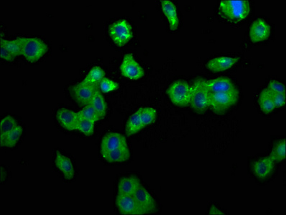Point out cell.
I'll return each mask as SVG.
<instances>
[{
  "label": "cell",
  "instance_id": "e0dca14e",
  "mask_svg": "<svg viewBox=\"0 0 286 215\" xmlns=\"http://www.w3.org/2000/svg\"><path fill=\"white\" fill-rule=\"evenodd\" d=\"M55 165L58 169L63 174L65 178L72 179L74 177V169L73 164L69 158L62 155L59 152H57L55 157Z\"/></svg>",
  "mask_w": 286,
  "mask_h": 215
},
{
  "label": "cell",
  "instance_id": "3957f363",
  "mask_svg": "<svg viewBox=\"0 0 286 215\" xmlns=\"http://www.w3.org/2000/svg\"><path fill=\"white\" fill-rule=\"evenodd\" d=\"M206 84L207 82L204 80L199 79L192 86L190 104L194 111L199 114L204 113L210 106L209 91Z\"/></svg>",
  "mask_w": 286,
  "mask_h": 215
},
{
  "label": "cell",
  "instance_id": "cb8c5ba5",
  "mask_svg": "<svg viewBox=\"0 0 286 215\" xmlns=\"http://www.w3.org/2000/svg\"><path fill=\"white\" fill-rule=\"evenodd\" d=\"M23 40L24 37H19L14 40H1V45L7 49L14 56H19L22 55Z\"/></svg>",
  "mask_w": 286,
  "mask_h": 215
},
{
  "label": "cell",
  "instance_id": "30bf717a",
  "mask_svg": "<svg viewBox=\"0 0 286 215\" xmlns=\"http://www.w3.org/2000/svg\"><path fill=\"white\" fill-rule=\"evenodd\" d=\"M117 206L122 214L143 215L133 195L119 194L117 197Z\"/></svg>",
  "mask_w": 286,
  "mask_h": 215
},
{
  "label": "cell",
  "instance_id": "1f68e13d",
  "mask_svg": "<svg viewBox=\"0 0 286 215\" xmlns=\"http://www.w3.org/2000/svg\"><path fill=\"white\" fill-rule=\"evenodd\" d=\"M99 86H100L101 91L104 92H111L118 88V84L112 80L103 78L99 83Z\"/></svg>",
  "mask_w": 286,
  "mask_h": 215
},
{
  "label": "cell",
  "instance_id": "6da1fadb",
  "mask_svg": "<svg viewBox=\"0 0 286 215\" xmlns=\"http://www.w3.org/2000/svg\"><path fill=\"white\" fill-rule=\"evenodd\" d=\"M209 102L210 107L217 114H222L233 107L238 99V91L236 88L229 91H220L210 93Z\"/></svg>",
  "mask_w": 286,
  "mask_h": 215
},
{
  "label": "cell",
  "instance_id": "7a4b0ae2",
  "mask_svg": "<svg viewBox=\"0 0 286 215\" xmlns=\"http://www.w3.org/2000/svg\"><path fill=\"white\" fill-rule=\"evenodd\" d=\"M248 1H222L220 5V12L229 20L239 22L248 17L250 13Z\"/></svg>",
  "mask_w": 286,
  "mask_h": 215
},
{
  "label": "cell",
  "instance_id": "8992f818",
  "mask_svg": "<svg viewBox=\"0 0 286 215\" xmlns=\"http://www.w3.org/2000/svg\"><path fill=\"white\" fill-rule=\"evenodd\" d=\"M111 37L119 46H123L132 37L131 26L126 20L114 22L109 28Z\"/></svg>",
  "mask_w": 286,
  "mask_h": 215
},
{
  "label": "cell",
  "instance_id": "ffe728a7",
  "mask_svg": "<svg viewBox=\"0 0 286 215\" xmlns=\"http://www.w3.org/2000/svg\"><path fill=\"white\" fill-rule=\"evenodd\" d=\"M206 86L209 92L210 93L220 91H229L235 88L233 83L226 78H219L212 81H207Z\"/></svg>",
  "mask_w": 286,
  "mask_h": 215
},
{
  "label": "cell",
  "instance_id": "5b68a950",
  "mask_svg": "<svg viewBox=\"0 0 286 215\" xmlns=\"http://www.w3.org/2000/svg\"><path fill=\"white\" fill-rule=\"evenodd\" d=\"M167 94L173 104L179 107H187L191 104L192 87L184 81H177L171 85Z\"/></svg>",
  "mask_w": 286,
  "mask_h": 215
},
{
  "label": "cell",
  "instance_id": "277c9868",
  "mask_svg": "<svg viewBox=\"0 0 286 215\" xmlns=\"http://www.w3.org/2000/svg\"><path fill=\"white\" fill-rule=\"evenodd\" d=\"M48 45L37 37H24L22 53L32 63L37 61L48 51Z\"/></svg>",
  "mask_w": 286,
  "mask_h": 215
},
{
  "label": "cell",
  "instance_id": "44dd1931",
  "mask_svg": "<svg viewBox=\"0 0 286 215\" xmlns=\"http://www.w3.org/2000/svg\"><path fill=\"white\" fill-rule=\"evenodd\" d=\"M101 156L104 159L109 162H122V161H127L130 158V154L128 147H125L101 153Z\"/></svg>",
  "mask_w": 286,
  "mask_h": 215
},
{
  "label": "cell",
  "instance_id": "d4e9b609",
  "mask_svg": "<svg viewBox=\"0 0 286 215\" xmlns=\"http://www.w3.org/2000/svg\"><path fill=\"white\" fill-rule=\"evenodd\" d=\"M89 105H91V107L94 108L96 113L99 114L101 119H102V118L105 116L107 106H106L104 97H103L99 91H96V94H94V97H93L92 100H91Z\"/></svg>",
  "mask_w": 286,
  "mask_h": 215
},
{
  "label": "cell",
  "instance_id": "d590c367",
  "mask_svg": "<svg viewBox=\"0 0 286 215\" xmlns=\"http://www.w3.org/2000/svg\"><path fill=\"white\" fill-rule=\"evenodd\" d=\"M223 214L224 213H222V212H221L220 210L217 208V207L214 206V205H212V206L211 207L210 211H209V215H223Z\"/></svg>",
  "mask_w": 286,
  "mask_h": 215
},
{
  "label": "cell",
  "instance_id": "d6a6232c",
  "mask_svg": "<svg viewBox=\"0 0 286 215\" xmlns=\"http://www.w3.org/2000/svg\"><path fill=\"white\" fill-rule=\"evenodd\" d=\"M268 89L273 94H285V86L279 81H270Z\"/></svg>",
  "mask_w": 286,
  "mask_h": 215
},
{
  "label": "cell",
  "instance_id": "4dcf8cb0",
  "mask_svg": "<svg viewBox=\"0 0 286 215\" xmlns=\"http://www.w3.org/2000/svg\"><path fill=\"white\" fill-rule=\"evenodd\" d=\"M17 123L15 119L11 116H6L3 118L0 125L1 134H6L17 126Z\"/></svg>",
  "mask_w": 286,
  "mask_h": 215
},
{
  "label": "cell",
  "instance_id": "603a6c76",
  "mask_svg": "<svg viewBox=\"0 0 286 215\" xmlns=\"http://www.w3.org/2000/svg\"><path fill=\"white\" fill-rule=\"evenodd\" d=\"M145 128L143 125V120L140 116V112L137 110L136 113L133 114L127 125V133L129 136L135 134L137 132L141 131L143 128Z\"/></svg>",
  "mask_w": 286,
  "mask_h": 215
},
{
  "label": "cell",
  "instance_id": "d6986e66",
  "mask_svg": "<svg viewBox=\"0 0 286 215\" xmlns=\"http://www.w3.org/2000/svg\"><path fill=\"white\" fill-rule=\"evenodd\" d=\"M23 128L17 125L14 129L6 134H1V145L4 147L12 148L17 144L22 136Z\"/></svg>",
  "mask_w": 286,
  "mask_h": 215
},
{
  "label": "cell",
  "instance_id": "52a82bcc",
  "mask_svg": "<svg viewBox=\"0 0 286 215\" xmlns=\"http://www.w3.org/2000/svg\"><path fill=\"white\" fill-rule=\"evenodd\" d=\"M97 91L98 86L96 84H89L84 81L72 88L73 97L81 105H89Z\"/></svg>",
  "mask_w": 286,
  "mask_h": 215
},
{
  "label": "cell",
  "instance_id": "4316f807",
  "mask_svg": "<svg viewBox=\"0 0 286 215\" xmlns=\"http://www.w3.org/2000/svg\"><path fill=\"white\" fill-rule=\"evenodd\" d=\"M138 111L140 112V116H141L145 127L152 124L156 118V111L153 108H140Z\"/></svg>",
  "mask_w": 286,
  "mask_h": 215
},
{
  "label": "cell",
  "instance_id": "f1b7e54d",
  "mask_svg": "<svg viewBox=\"0 0 286 215\" xmlns=\"http://www.w3.org/2000/svg\"><path fill=\"white\" fill-rule=\"evenodd\" d=\"M79 117V116H78ZM94 122L91 120L84 119V118H80L78 119L77 128L76 130L82 132L85 135L91 136L94 133Z\"/></svg>",
  "mask_w": 286,
  "mask_h": 215
},
{
  "label": "cell",
  "instance_id": "ba28073f",
  "mask_svg": "<svg viewBox=\"0 0 286 215\" xmlns=\"http://www.w3.org/2000/svg\"><path fill=\"white\" fill-rule=\"evenodd\" d=\"M122 74L129 79L137 80L142 78L144 75L141 66L137 63L131 54H127L121 66Z\"/></svg>",
  "mask_w": 286,
  "mask_h": 215
},
{
  "label": "cell",
  "instance_id": "7c38bea8",
  "mask_svg": "<svg viewBox=\"0 0 286 215\" xmlns=\"http://www.w3.org/2000/svg\"><path fill=\"white\" fill-rule=\"evenodd\" d=\"M270 27L263 19H258L252 24L250 29V37L253 42L267 40L270 35Z\"/></svg>",
  "mask_w": 286,
  "mask_h": 215
},
{
  "label": "cell",
  "instance_id": "484cf974",
  "mask_svg": "<svg viewBox=\"0 0 286 215\" xmlns=\"http://www.w3.org/2000/svg\"><path fill=\"white\" fill-rule=\"evenodd\" d=\"M270 157L274 161H281L286 157V140L278 141L274 145Z\"/></svg>",
  "mask_w": 286,
  "mask_h": 215
},
{
  "label": "cell",
  "instance_id": "4fadbf2b",
  "mask_svg": "<svg viewBox=\"0 0 286 215\" xmlns=\"http://www.w3.org/2000/svg\"><path fill=\"white\" fill-rule=\"evenodd\" d=\"M57 118L60 124L68 131H75L77 128L79 117L78 113L71 111L67 109L62 108L57 113Z\"/></svg>",
  "mask_w": 286,
  "mask_h": 215
},
{
  "label": "cell",
  "instance_id": "5bb4252c",
  "mask_svg": "<svg viewBox=\"0 0 286 215\" xmlns=\"http://www.w3.org/2000/svg\"><path fill=\"white\" fill-rule=\"evenodd\" d=\"M274 163L270 156L260 159L253 164V172L259 178H267L274 171Z\"/></svg>",
  "mask_w": 286,
  "mask_h": 215
},
{
  "label": "cell",
  "instance_id": "9c48e42d",
  "mask_svg": "<svg viewBox=\"0 0 286 215\" xmlns=\"http://www.w3.org/2000/svg\"><path fill=\"white\" fill-rule=\"evenodd\" d=\"M132 195L143 214L153 213L155 211L156 208L155 200L143 187L140 186Z\"/></svg>",
  "mask_w": 286,
  "mask_h": 215
},
{
  "label": "cell",
  "instance_id": "f546056e",
  "mask_svg": "<svg viewBox=\"0 0 286 215\" xmlns=\"http://www.w3.org/2000/svg\"><path fill=\"white\" fill-rule=\"evenodd\" d=\"M78 116H79L80 118L91 120V121L94 122V123L101 119L99 114L96 113L94 108L91 107V105H89L87 107L83 109L82 110L78 112Z\"/></svg>",
  "mask_w": 286,
  "mask_h": 215
},
{
  "label": "cell",
  "instance_id": "7402d4cb",
  "mask_svg": "<svg viewBox=\"0 0 286 215\" xmlns=\"http://www.w3.org/2000/svg\"><path fill=\"white\" fill-rule=\"evenodd\" d=\"M260 107L264 113L269 114L275 109L273 94L269 89L263 90L260 95Z\"/></svg>",
  "mask_w": 286,
  "mask_h": 215
},
{
  "label": "cell",
  "instance_id": "836d02e7",
  "mask_svg": "<svg viewBox=\"0 0 286 215\" xmlns=\"http://www.w3.org/2000/svg\"><path fill=\"white\" fill-rule=\"evenodd\" d=\"M273 99L275 107H283L286 102L285 94H273Z\"/></svg>",
  "mask_w": 286,
  "mask_h": 215
},
{
  "label": "cell",
  "instance_id": "e575fe53",
  "mask_svg": "<svg viewBox=\"0 0 286 215\" xmlns=\"http://www.w3.org/2000/svg\"><path fill=\"white\" fill-rule=\"evenodd\" d=\"M1 58L7 60V61L11 62L14 60L15 56L10 51H9L7 49L1 45Z\"/></svg>",
  "mask_w": 286,
  "mask_h": 215
},
{
  "label": "cell",
  "instance_id": "ac0fdd59",
  "mask_svg": "<svg viewBox=\"0 0 286 215\" xmlns=\"http://www.w3.org/2000/svg\"><path fill=\"white\" fill-rule=\"evenodd\" d=\"M140 186V182L135 177H126L122 179L118 185L119 194L132 195Z\"/></svg>",
  "mask_w": 286,
  "mask_h": 215
},
{
  "label": "cell",
  "instance_id": "2e32d148",
  "mask_svg": "<svg viewBox=\"0 0 286 215\" xmlns=\"http://www.w3.org/2000/svg\"><path fill=\"white\" fill-rule=\"evenodd\" d=\"M238 58H230V57H219L211 60L207 63V68L210 71L221 72L226 71L229 68L236 64Z\"/></svg>",
  "mask_w": 286,
  "mask_h": 215
},
{
  "label": "cell",
  "instance_id": "8fae6325",
  "mask_svg": "<svg viewBox=\"0 0 286 215\" xmlns=\"http://www.w3.org/2000/svg\"><path fill=\"white\" fill-rule=\"evenodd\" d=\"M125 147H127V141L122 135L109 133L106 135L101 141V154Z\"/></svg>",
  "mask_w": 286,
  "mask_h": 215
},
{
  "label": "cell",
  "instance_id": "9a60e30c",
  "mask_svg": "<svg viewBox=\"0 0 286 215\" xmlns=\"http://www.w3.org/2000/svg\"><path fill=\"white\" fill-rule=\"evenodd\" d=\"M161 7L169 22L170 29L172 30H176L179 27V19L174 4L168 0H163L161 1Z\"/></svg>",
  "mask_w": 286,
  "mask_h": 215
},
{
  "label": "cell",
  "instance_id": "83f0119b",
  "mask_svg": "<svg viewBox=\"0 0 286 215\" xmlns=\"http://www.w3.org/2000/svg\"><path fill=\"white\" fill-rule=\"evenodd\" d=\"M104 76V72L99 66H95L89 71L87 76L84 78L85 83L89 84H96V83L101 81Z\"/></svg>",
  "mask_w": 286,
  "mask_h": 215
}]
</instances>
